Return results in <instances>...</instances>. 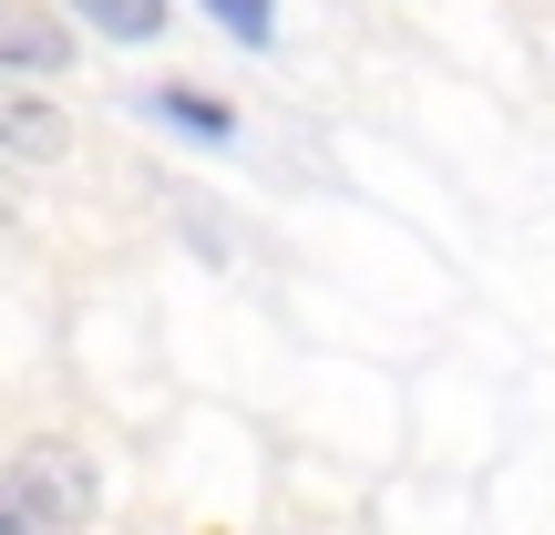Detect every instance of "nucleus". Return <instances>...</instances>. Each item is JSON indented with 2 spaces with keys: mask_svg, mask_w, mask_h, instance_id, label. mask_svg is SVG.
Returning <instances> with one entry per match:
<instances>
[{
  "mask_svg": "<svg viewBox=\"0 0 555 535\" xmlns=\"http://www.w3.org/2000/svg\"><path fill=\"white\" fill-rule=\"evenodd\" d=\"M93 505H103L93 454H73V443H21L11 484H0V535H82Z\"/></svg>",
  "mask_w": 555,
  "mask_h": 535,
  "instance_id": "nucleus-1",
  "label": "nucleus"
},
{
  "mask_svg": "<svg viewBox=\"0 0 555 535\" xmlns=\"http://www.w3.org/2000/svg\"><path fill=\"white\" fill-rule=\"evenodd\" d=\"M0 62H11V73H52V62H73V41H62L52 11L11 0V11H0Z\"/></svg>",
  "mask_w": 555,
  "mask_h": 535,
  "instance_id": "nucleus-2",
  "label": "nucleus"
},
{
  "mask_svg": "<svg viewBox=\"0 0 555 535\" xmlns=\"http://www.w3.org/2000/svg\"><path fill=\"white\" fill-rule=\"evenodd\" d=\"M144 114H155V124H176V135H196V144H227V135H237V114H227L217 93H196V82H165Z\"/></svg>",
  "mask_w": 555,
  "mask_h": 535,
  "instance_id": "nucleus-3",
  "label": "nucleus"
},
{
  "mask_svg": "<svg viewBox=\"0 0 555 535\" xmlns=\"http://www.w3.org/2000/svg\"><path fill=\"white\" fill-rule=\"evenodd\" d=\"M0 135H11V155H21V165H52L73 124H62L52 103H31V93H21V103H0Z\"/></svg>",
  "mask_w": 555,
  "mask_h": 535,
  "instance_id": "nucleus-4",
  "label": "nucleus"
},
{
  "mask_svg": "<svg viewBox=\"0 0 555 535\" xmlns=\"http://www.w3.org/2000/svg\"><path fill=\"white\" fill-rule=\"evenodd\" d=\"M103 41H165V0H73Z\"/></svg>",
  "mask_w": 555,
  "mask_h": 535,
  "instance_id": "nucleus-5",
  "label": "nucleus"
},
{
  "mask_svg": "<svg viewBox=\"0 0 555 535\" xmlns=\"http://www.w3.org/2000/svg\"><path fill=\"white\" fill-rule=\"evenodd\" d=\"M206 11H217V31L247 41V52H268V41H278V0H206Z\"/></svg>",
  "mask_w": 555,
  "mask_h": 535,
  "instance_id": "nucleus-6",
  "label": "nucleus"
}]
</instances>
